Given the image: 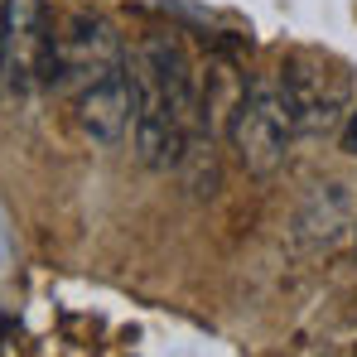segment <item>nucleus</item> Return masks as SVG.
I'll return each mask as SVG.
<instances>
[{"mask_svg": "<svg viewBox=\"0 0 357 357\" xmlns=\"http://www.w3.org/2000/svg\"><path fill=\"white\" fill-rule=\"evenodd\" d=\"M227 145L237 150V160L251 174H275L285 160H290V145H295V112L280 92L275 77H256L246 82L241 102L227 116Z\"/></svg>", "mask_w": 357, "mask_h": 357, "instance_id": "obj_1", "label": "nucleus"}, {"mask_svg": "<svg viewBox=\"0 0 357 357\" xmlns=\"http://www.w3.org/2000/svg\"><path fill=\"white\" fill-rule=\"evenodd\" d=\"M290 112H295L299 135H324L348 116L353 102V77L343 73V63L324 59V54H290L275 73Z\"/></svg>", "mask_w": 357, "mask_h": 357, "instance_id": "obj_2", "label": "nucleus"}, {"mask_svg": "<svg viewBox=\"0 0 357 357\" xmlns=\"http://www.w3.org/2000/svg\"><path fill=\"white\" fill-rule=\"evenodd\" d=\"M15 92L54 87L59 82V34L44 0H10L5 5V77Z\"/></svg>", "mask_w": 357, "mask_h": 357, "instance_id": "obj_3", "label": "nucleus"}, {"mask_svg": "<svg viewBox=\"0 0 357 357\" xmlns=\"http://www.w3.org/2000/svg\"><path fill=\"white\" fill-rule=\"evenodd\" d=\"M126 63H130V54H126L116 24L107 15H97V10H73L68 15V24L59 34V82L68 92L112 77Z\"/></svg>", "mask_w": 357, "mask_h": 357, "instance_id": "obj_4", "label": "nucleus"}, {"mask_svg": "<svg viewBox=\"0 0 357 357\" xmlns=\"http://www.w3.org/2000/svg\"><path fill=\"white\" fill-rule=\"evenodd\" d=\"M73 107H77V126L97 145H121L130 130V63L112 77L92 82V87H77Z\"/></svg>", "mask_w": 357, "mask_h": 357, "instance_id": "obj_5", "label": "nucleus"}, {"mask_svg": "<svg viewBox=\"0 0 357 357\" xmlns=\"http://www.w3.org/2000/svg\"><path fill=\"white\" fill-rule=\"evenodd\" d=\"M353 193H348V183H319L309 198H304V208H299L295 218V241L299 246H309V251H328L333 241L343 237L348 227H353Z\"/></svg>", "mask_w": 357, "mask_h": 357, "instance_id": "obj_6", "label": "nucleus"}, {"mask_svg": "<svg viewBox=\"0 0 357 357\" xmlns=\"http://www.w3.org/2000/svg\"><path fill=\"white\" fill-rule=\"evenodd\" d=\"M246 92V77L237 73L232 59H213L208 73L198 77V130H227V116Z\"/></svg>", "mask_w": 357, "mask_h": 357, "instance_id": "obj_7", "label": "nucleus"}, {"mask_svg": "<svg viewBox=\"0 0 357 357\" xmlns=\"http://www.w3.org/2000/svg\"><path fill=\"white\" fill-rule=\"evenodd\" d=\"M343 150L357 155V112H348V121H343Z\"/></svg>", "mask_w": 357, "mask_h": 357, "instance_id": "obj_8", "label": "nucleus"}, {"mask_svg": "<svg viewBox=\"0 0 357 357\" xmlns=\"http://www.w3.org/2000/svg\"><path fill=\"white\" fill-rule=\"evenodd\" d=\"M5 5L10 0H0V77H5Z\"/></svg>", "mask_w": 357, "mask_h": 357, "instance_id": "obj_9", "label": "nucleus"}, {"mask_svg": "<svg viewBox=\"0 0 357 357\" xmlns=\"http://www.w3.org/2000/svg\"><path fill=\"white\" fill-rule=\"evenodd\" d=\"M353 256H357V213H353Z\"/></svg>", "mask_w": 357, "mask_h": 357, "instance_id": "obj_10", "label": "nucleus"}, {"mask_svg": "<svg viewBox=\"0 0 357 357\" xmlns=\"http://www.w3.org/2000/svg\"><path fill=\"white\" fill-rule=\"evenodd\" d=\"M5 333H10V324H5V319H0V338H5Z\"/></svg>", "mask_w": 357, "mask_h": 357, "instance_id": "obj_11", "label": "nucleus"}]
</instances>
